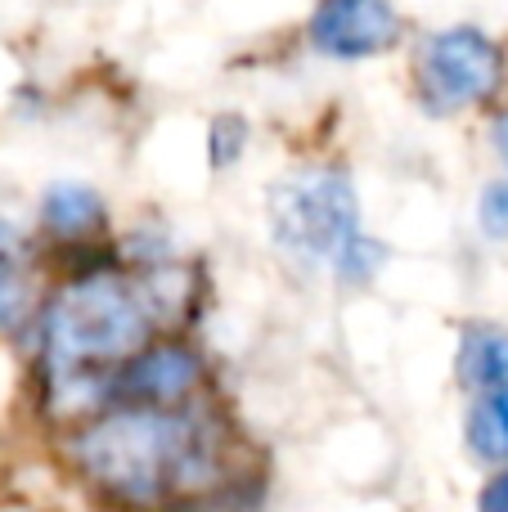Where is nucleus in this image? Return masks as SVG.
<instances>
[{
    "label": "nucleus",
    "mask_w": 508,
    "mask_h": 512,
    "mask_svg": "<svg viewBox=\"0 0 508 512\" xmlns=\"http://www.w3.org/2000/svg\"><path fill=\"white\" fill-rule=\"evenodd\" d=\"M221 423L198 409L158 405H104L72 432L77 472L126 508H167L198 499L225 481Z\"/></svg>",
    "instance_id": "1"
},
{
    "label": "nucleus",
    "mask_w": 508,
    "mask_h": 512,
    "mask_svg": "<svg viewBox=\"0 0 508 512\" xmlns=\"http://www.w3.org/2000/svg\"><path fill=\"white\" fill-rule=\"evenodd\" d=\"M153 306L140 283L117 270H86L36 310L50 400L63 414H99L113 378L153 337Z\"/></svg>",
    "instance_id": "2"
},
{
    "label": "nucleus",
    "mask_w": 508,
    "mask_h": 512,
    "mask_svg": "<svg viewBox=\"0 0 508 512\" xmlns=\"http://www.w3.org/2000/svg\"><path fill=\"white\" fill-rule=\"evenodd\" d=\"M270 230L288 256L306 265H333L360 239V198L347 171L302 167L270 194Z\"/></svg>",
    "instance_id": "3"
},
{
    "label": "nucleus",
    "mask_w": 508,
    "mask_h": 512,
    "mask_svg": "<svg viewBox=\"0 0 508 512\" xmlns=\"http://www.w3.org/2000/svg\"><path fill=\"white\" fill-rule=\"evenodd\" d=\"M504 86V50L482 27H441L414 54V95L423 113L455 117L482 108Z\"/></svg>",
    "instance_id": "4"
},
{
    "label": "nucleus",
    "mask_w": 508,
    "mask_h": 512,
    "mask_svg": "<svg viewBox=\"0 0 508 512\" xmlns=\"http://www.w3.org/2000/svg\"><path fill=\"white\" fill-rule=\"evenodd\" d=\"M306 36L329 59H378L401 45L405 18L392 0H315Z\"/></svg>",
    "instance_id": "5"
},
{
    "label": "nucleus",
    "mask_w": 508,
    "mask_h": 512,
    "mask_svg": "<svg viewBox=\"0 0 508 512\" xmlns=\"http://www.w3.org/2000/svg\"><path fill=\"white\" fill-rule=\"evenodd\" d=\"M203 378H207V360L198 355V346L180 342V337H162V342H144L117 369L113 396H122V405L176 409L198 396Z\"/></svg>",
    "instance_id": "6"
},
{
    "label": "nucleus",
    "mask_w": 508,
    "mask_h": 512,
    "mask_svg": "<svg viewBox=\"0 0 508 512\" xmlns=\"http://www.w3.org/2000/svg\"><path fill=\"white\" fill-rule=\"evenodd\" d=\"M41 310L36 261L27 239L9 221H0V333H18Z\"/></svg>",
    "instance_id": "7"
},
{
    "label": "nucleus",
    "mask_w": 508,
    "mask_h": 512,
    "mask_svg": "<svg viewBox=\"0 0 508 512\" xmlns=\"http://www.w3.org/2000/svg\"><path fill=\"white\" fill-rule=\"evenodd\" d=\"M41 225L54 234V239L81 243L90 234H99L108 225V207L104 194L86 180H54L41 194Z\"/></svg>",
    "instance_id": "8"
},
{
    "label": "nucleus",
    "mask_w": 508,
    "mask_h": 512,
    "mask_svg": "<svg viewBox=\"0 0 508 512\" xmlns=\"http://www.w3.org/2000/svg\"><path fill=\"white\" fill-rule=\"evenodd\" d=\"M455 373L468 396L508 387V328L504 324H468L459 337Z\"/></svg>",
    "instance_id": "9"
},
{
    "label": "nucleus",
    "mask_w": 508,
    "mask_h": 512,
    "mask_svg": "<svg viewBox=\"0 0 508 512\" xmlns=\"http://www.w3.org/2000/svg\"><path fill=\"white\" fill-rule=\"evenodd\" d=\"M464 445L473 459L491 463V468H508V387L482 391V396L468 400Z\"/></svg>",
    "instance_id": "10"
},
{
    "label": "nucleus",
    "mask_w": 508,
    "mask_h": 512,
    "mask_svg": "<svg viewBox=\"0 0 508 512\" xmlns=\"http://www.w3.org/2000/svg\"><path fill=\"white\" fill-rule=\"evenodd\" d=\"M477 230L486 239H508V180H491L477 194Z\"/></svg>",
    "instance_id": "11"
},
{
    "label": "nucleus",
    "mask_w": 508,
    "mask_h": 512,
    "mask_svg": "<svg viewBox=\"0 0 508 512\" xmlns=\"http://www.w3.org/2000/svg\"><path fill=\"white\" fill-rule=\"evenodd\" d=\"M477 512H508V468H495L477 490Z\"/></svg>",
    "instance_id": "12"
},
{
    "label": "nucleus",
    "mask_w": 508,
    "mask_h": 512,
    "mask_svg": "<svg viewBox=\"0 0 508 512\" xmlns=\"http://www.w3.org/2000/svg\"><path fill=\"white\" fill-rule=\"evenodd\" d=\"M491 149H495V158L508 167V108H500L495 122H491Z\"/></svg>",
    "instance_id": "13"
}]
</instances>
